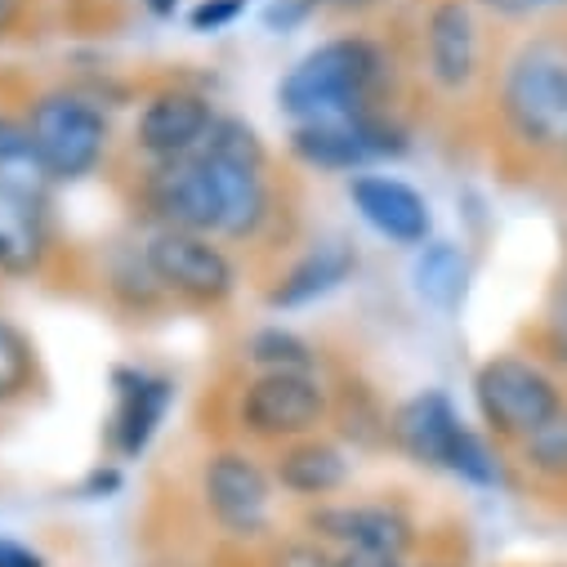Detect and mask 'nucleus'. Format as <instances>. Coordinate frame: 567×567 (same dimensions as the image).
<instances>
[{
    "instance_id": "nucleus-1",
    "label": "nucleus",
    "mask_w": 567,
    "mask_h": 567,
    "mask_svg": "<svg viewBox=\"0 0 567 567\" xmlns=\"http://www.w3.org/2000/svg\"><path fill=\"white\" fill-rule=\"evenodd\" d=\"M384 72V59L367 41H331L313 50L287 81L281 107L300 121H344L367 116V99Z\"/></svg>"
},
{
    "instance_id": "nucleus-2",
    "label": "nucleus",
    "mask_w": 567,
    "mask_h": 567,
    "mask_svg": "<svg viewBox=\"0 0 567 567\" xmlns=\"http://www.w3.org/2000/svg\"><path fill=\"white\" fill-rule=\"evenodd\" d=\"M474 393H478L483 420L496 434L518 439V443H527L536 430H545V424L563 411V398H558L554 380L540 367L523 362V358H492L478 371Z\"/></svg>"
},
{
    "instance_id": "nucleus-3",
    "label": "nucleus",
    "mask_w": 567,
    "mask_h": 567,
    "mask_svg": "<svg viewBox=\"0 0 567 567\" xmlns=\"http://www.w3.org/2000/svg\"><path fill=\"white\" fill-rule=\"evenodd\" d=\"M505 116L536 148L567 138V59L558 50H527L505 76Z\"/></svg>"
},
{
    "instance_id": "nucleus-4",
    "label": "nucleus",
    "mask_w": 567,
    "mask_h": 567,
    "mask_svg": "<svg viewBox=\"0 0 567 567\" xmlns=\"http://www.w3.org/2000/svg\"><path fill=\"white\" fill-rule=\"evenodd\" d=\"M28 134H32L50 179L90 175L107 144V125H103L99 107H90L76 94H45L28 116Z\"/></svg>"
},
{
    "instance_id": "nucleus-5",
    "label": "nucleus",
    "mask_w": 567,
    "mask_h": 567,
    "mask_svg": "<svg viewBox=\"0 0 567 567\" xmlns=\"http://www.w3.org/2000/svg\"><path fill=\"white\" fill-rule=\"evenodd\" d=\"M322 415L327 398L309 371H264L241 393V424L259 439H300Z\"/></svg>"
},
{
    "instance_id": "nucleus-6",
    "label": "nucleus",
    "mask_w": 567,
    "mask_h": 567,
    "mask_svg": "<svg viewBox=\"0 0 567 567\" xmlns=\"http://www.w3.org/2000/svg\"><path fill=\"white\" fill-rule=\"evenodd\" d=\"M148 268L166 291L193 300V305H219L233 291V264L219 246H210L202 233L166 228L148 246Z\"/></svg>"
},
{
    "instance_id": "nucleus-7",
    "label": "nucleus",
    "mask_w": 567,
    "mask_h": 567,
    "mask_svg": "<svg viewBox=\"0 0 567 567\" xmlns=\"http://www.w3.org/2000/svg\"><path fill=\"white\" fill-rule=\"evenodd\" d=\"M300 162L322 166V171H353L367 166L371 157L402 153V134L371 121V116H344V121H305L291 138Z\"/></svg>"
},
{
    "instance_id": "nucleus-8",
    "label": "nucleus",
    "mask_w": 567,
    "mask_h": 567,
    "mask_svg": "<svg viewBox=\"0 0 567 567\" xmlns=\"http://www.w3.org/2000/svg\"><path fill=\"white\" fill-rule=\"evenodd\" d=\"M206 501L210 514L219 518V527H228L233 536H255L268 523V478L255 461L224 452L206 465Z\"/></svg>"
},
{
    "instance_id": "nucleus-9",
    "label": "nucleus",
    "mask_w": 567,
    "mask_h": 567,
    "mask_svg": "<svg viewBox=\"0 0 567 567\" xmlns=\"http://www.w3.org/2000/svg\"><path fill=\"white\" fill-rule=\"evenodd\" d=\"M215 125V112L202 94H188V90H166L157 94L144 116H138V148L157 162H175V157H188L197 144H206V134Z\"/></svg>"
},
{
    "instance_id": "nucleus-10",
    "label": "nucleus",
    "mask_w": 567,
    "mask_h": 567,
    "mask_svg": "<svg viewBox=\"0 0 567 567\" xmlns=\"http://www.w3.org/2000/svg\"><path fill=\"white\" fill-rule=\"evenodd\" d=\"M153 210L179 228V233H219V197L210 184V171L202 157H175L166 162L148 184Z\"/></svg>"
},
{
    "instance_id": "nucleus-11",
    "label": "nucleus",
    "mask_w": 567,
    "mask_h": 567,
    "mask_svg": "<svg viewBox=\"0 0 567 567\" xmlns=\"http://www.w3.org/2000/svg\"><path fill=\"white\" fill-rule=\"evenodd\" d=\"M461 434H465V424L443 393H420L393 415V439L415 465L447 470Z\"/></svg>"
},
{
    "instance_id": "nucleus-12",
    "label": "nucleus",
    "mask_w": 567,
    "mask_h": 567,
    "mask_svg": "<svg viewBox=\"0 0 567 567\" xmlns=\"http://www.w3.org/2000/svg\"><path fill=\"white\" fill-rule=\"evenodd\" d=\"M349 197L375 233H384L402 246H415V241L430 237V206H424V197L415 188H406L402 179L362 175L349 184Z\"/></svg>"
},
{
    "instance_id": "nucleus-13",
    "label": "nucleus",
    "mask_w": 567,
    "mask_h": 567,
    "mask_svg": "<svg viewBox=\"0 0 567 567\" xmlns=\"http://www.w3.org/2000/svg\"><path fill=\"white\" fill-rule=\"evenodd\" d=\"M313 532L340 540L344 549H375V554H406L411 523L393 505H327L309 518Z\"/></svg>"
},
{
    "instance_id": "nucleus-14",
    "label": "nucleus",
    "mask_w": 567,
    "mask_h": 567,
    "mask_svg": "<svg viewBox=\"0 0 567 567\" xmlns=\"http://www.w3.org/2000/svg\"><path fill=\"white\" fill-rule=\"evenodd\" d=\"M171 406V384L144 371H116V415H112V439L121 456H138L157 434V424Z\"/></svg>"
},
{
    "instance_id": "nucleus-15",
    "label": "nucleus",
    "mask_w": 567,
    "mask_h": 567,
    "mask_svg": "<svg viewBox=\"0 0 567 567\" xmlns=\"http://www.w3.org/2000/svg\"><path fill=\"white\" fill-rule=\"evenodd\" d=\"M478 63V28L465 0H443L430 14V72L443 90L470 85Z\"/></svg>"
},
{
    "instance_id": "nucleus-16",
    "label": "nucleus",
    "mask_w": 567,
    "mask_h": 567,
    "mask_svg": "<svg viewBox=\"0 0 567 567\" xmlns=\"http://www.w3.org/2000/svg\"><path fill=\"white\" fill-rule=\"evenodd\" d=\"M45 255V197L0 188V268L32 272Z\"/></svg>"
},
{
    "instance_id": "nucleus-17",
    "label": "nucleus",
    "mask_w": 567,
    "mask_h": 567,
    "mask_svg": "<svg viewBox=\"0 0 567 567\" xmlns=\"http://www.w3.org/2000/svg\"><path fill=\"white\" fill-rule=\"evenodd\" d=\"M206 171H210V184H215V197H219V233L228 237H246L264 224L268 215V193H264V179L255 166H237V162H219L210 153H202Z\"/></svg>"
},
{
    "instance_id": "nucleus-18",
    "label": "nucleus",
    "mask_w": 567,
    "mask_h": 567,
    "mask_svg": "<svg viewBox=\"0 0 567 567\" xmlns=\"http://www.w3.org/2000/svg\"><path fill=\"white\" fill-rule=\"evenodd\" d=\"M344 478H349L344 456L331 443H318V439L296 443V447H287L277 456V483L287 492H296V496H327Z\"/></svg>"
},
{
    "instance_id": "nucleus-19",
    "label": "nucleus",
    "mask_w": 567,
    "mask_h": 567,
    "mask_svg": "<svg viewBox=\"0 0 567 567\" xmlns=\"http://www.w3.org/2000/svg\"><path fill=\"white\" fill-rule=\"evenodd\" d=\"M349 268H353V255H349V250H340V246H327V250L309 255L305 264H296L287 277H281V287L268 296V305H272V309H296V305H309V300H318V296L336 291L340 281L349 277Z\"/></svg>"
},
{
    "instance_id": "nucleus-20",
    "label": "nucleus",
    "mask_w": 567,
    "mask_h": 567,
    "mask_svg": "<svg viewBox=\"0 0 567 567\" xmlns=\"http://www.w3.org/2000/svg\"><path fill=\"white\" fill-rule=\"evenodd\" d=\"M465 255L447 241H434V246H424L420 259H415V291L430 300L434 309H456L461 296H465Z\"/></svg>"
},
{
    "instance_id": "nucleus-21",
    "label": "nucleus",
    "mask_w": 567,
    "mask_h": 567,
    "mask_svg": "<svg viewBox=\"0 0 567 567\" xmlns=\"http://www.w3.org/2000/svg\"><path fill=\"white\" fill-rule=\"evenodd\" d=\"M0 188H19V193H37L45 197L50 188V171L32 144L28 125L0 116Z\"/></svg>"
},
{
    "instance_id": "nucleus-22",
    "label": "nucleus",
    "mask_w": 567,
    "mask_h": 567,
    "mask_svg": "<svg viewBox=\"0 0 567 567\" xmlns=\"http://www.w3.org/2000/svg\"><path fill=\"white\" fill-rule=\"evenodd\" d=\"M37 380V353L28 336L10 322H0V402H14L32 389Z\"/></svg>"
},
{
    "instance_id": "nucleus-23",
    "label": "nucleus",
    "mask_w": 567,
    "mask_h": 567,
    "mask_svg": "<svg viewBox=\"0 0 567 567\" xmlns=\"http://www.w3.org/2000/svg\"><path fill=\"white\" fill-rule=\"evenodd\" d=\"M202 153H210V157H219V162H237V166L264 171V148H259L255 130L241 125V121H215L210 134H206V148H202Z\"/></svg>"
},
{
    "instance_id": "nucleus-24",
    "label": "nucleus",
    "mask_w": 567,
    "mask_h": 567,
    "mask_svg": "<svg viewBox=\"0 0 567 567\" xmlns=\"http://www.w3.org/2000/svg\"><path fill=\"white\" fill-rule=\"evenodd\" d=\"M250 358L264 371H309L313 367L309 344L300 336H291V331H259L250 340Z\"/></svg>"
},
{
    "instance_id": "nucleus-25",
    "label": "nucleus",
    "mask_w": 567,
    "mask_h": 567,
    "mask_svg": "<svg viewBox=\"0 0 567 567\" xmlns=\"http://www.w3.org/2000/svg\"><path fill=\"white\" fill-rule=\"evenodd\" d=\"M523 452H527V465L536 470V474H545V478H567V411H558L545 430H536L527 443H523Z\"/></svg>"
},
{
    "instance_id": "nucleus-26",
    "label": "nucleus",
    "mask_w": 567,
    "mask_h": 567,
    "mask_svg": "<svg viewBox=\"0 0 567 567\" xmlns=\"http://www.w3.org/2000/svg\"><path fill=\"white\" fill-rule=\"evenodd\" d=\"M447 470L461 474V478H470V483H496V461H492V452L483 447V439L470 434V430L461 434V443H456Z\"/></svg>"
},
{
    "instance_id": "nucleus-27",
    "label": "nucleus",
    "mask_w": 567,
    "mask_h": 567,
    "mask_svg": "<svg viewBox=\"0 0 567 567\" xmlns=\"http://www.w3.org/2000/svg\"><path fill=\"white\" fill-rule=\"evenodd\" d=\"M268 567H336V558L322 549V545H309V540H296V545H281Z\"/></svg>"
},
{
    "instance_id": "nucleus-28",
    "label": "nucleus",
    "mask_w": 567,
    "mask_h": 567,
    "mask_svg": "<svg viewBox=\"0 0 567 567\" xmlns=\"http://www.w3.org/2000/svg\"><path fill=\"white\" fill-rule=\"evenodd\" d=\"M241 6L246 0H202V6L193 10V28L197 32H219L241 14Z\"/></svg>"
},
{
    "instance_id": "nucleus-29",
    "label": "nucleus",
    "mask_w": 567,
    "mask_h": 567,
    "mask_svg": "<svg viewBox=\"0 0 567 567\" xmlns=\"http://www.w3.org/2000/svg\"><path fill=\"white\" fill-rule=\"evenodd\" d=\"M336 567H402L398 554H375V549H344Z\"/></svg>"
},
{
    "instance_id": "nucleus-30",
    "label": "nucleus",
    "mask_w": 567,
    "mask_h": 567,
    "mask_svg": "<svg viewBox=\"0 0 567 567\" xmlns=\"http://www.w3.org/2000/svg\"><path fill=\"white\" fill-rule=\"evenodd\" d=\"M0 567H45V558L19 540H0Z\"/></svg>"
},
{
    "instance_id": "nucleus-31",
    "label": "nucleus",
    "mask_w": 567,
    "mask_h": 567,
    "mask_svg": "<svg viewBox=\"0 0 567 567\" xmlns=\"http://www.w3.org/2000/svg\"><path fill=\"white\" fill-rule=\"evenodd\" d=\"M483 6H492L496 14H532L540 6H558V0H483Z\"/></svg>"
},
{
    "instance_id": "nucleus-32",
    "label": "nucleus",
    "mask_w": 567,
    "mask_h": 567,
    "mask_svg": "<svg viewBox=\"0 0 567 567\" xmlns=\"http://www.w3.org/2000/svg\"><path fill=\"white\" fill-rule=\"evenodd\" d=\"M19 10H23V0H0V37L19 23Z\"/></svg>"
},
{
    "instance_id": "nucleus-33",
    "label": "nucleus",
    "mask_w": 567,
    "mask_h": 567,
    "mask_svg": "<svg viewBox=\"0 0 567 567\" xmlns=\"http://www.w3.org/2000/svg\"><path fill=\"white\" fill-rule=\"evenodd\" d=\"M144 6L157 14V19H171L175 14V6H179V0H144Z\"/></svg>"
},
{
    "instance_id": "nucleus-34",
    "label": "nucleus",
    "mask_w": 567,
    "mask_h": 567,
    "mask_svg": "<svg viewBox=\"0 0 567 567\" xmlns=\"http://www.w3.org/2000/svg\"><path fill=\"white\" fill-rule=\"evenodd\" d=\"M331 6H340V10H353V6H371V0H331Z\"/></svg>"
},
{
    "instance_id": "nucleus-35",
    "label": "nucleus",
    "mask_w": 567,
    "mask_h": 567,
    "mask_svg": "<svg viewBox=\"0 0 567 567\" xmlns=\"http://www.w3.org/2000/svg\"><path fill=\"white\" fill-rule=\"evenodd\" d=\"M558 340H563V349H567V313L558 318Z\"/></svg>"
}]
</instances>
